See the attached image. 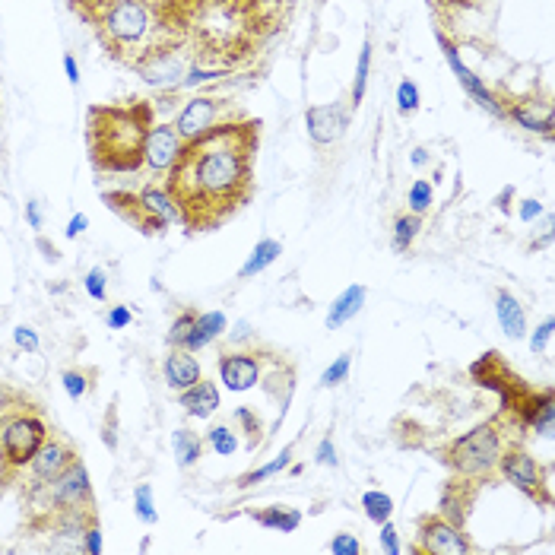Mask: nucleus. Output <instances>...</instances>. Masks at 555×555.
Listing matches in <instances>:
<instances>
[{"mask_svg": "<svg viewBox=\"0 0 555 555\" xmlns=\"http://www.w3.org/2000/svg\"><path fill=\"white\" fill-rule=\"evenodd\" d=\"M261 127L257 118H232L181 143L172 169L162 175V188L188 232H213L248 207Z\"/></svg>", "mask_w": 555, "mask_h": 555, "instance_id": "1", "label": "nucleus"}, {"mask_svg": "<svg viewBox=\"0 0 555 555\" xmlns=\"http://www.w3.org/2000/svg\"><path fill=\"white\" fill-rule=\"evenodd\" d=\"M111 61L137 67L159 51L188 45L203 0H67Z\"/></svg>", "mask_w": 555, "mask_h": 555, "instance_id": "2", "label": "nucleus"}, {"mask_svg": "<svg viewBox=\"0 0 555 555\" xmlns=\"http://www.w3.org/2000/svg\"><path fill=\"white\" fill-rule=\"evenodd\" d=\"M156 127L153 102L89 105L86 153L99 175H137L143 169L146 137Z\"/></svg>", "mask_w": 555, "mask_h": 555, "instance_id": "3", "label": "nucleus"}, {"mask_svg": "<svg viewBox=\"0 0 555 555\" xmlns=\"http://www.w3.org/2000/svg\"><path fill=\"white\" fill-rule=\"evenodd\" d=\"M48 435L51 429L45 413L23 394H16L13 403L0 413V486H10L20 479Z\"/></svg>", "mask_w": 555, "mask_h": 555, "instance_id": "4", "label": "nucleus"}, {"mask_svg": "<svg viewBox=\"0 0 555 555\" xmlns=\"http://www.w3.org/2000/svg\"><path fill=\"white\" fill-rule=\"evenodd\" d=\"M473 375L479 378V384H489V387H495V391H502L505 413H511L514 419L524 416V422L536 435L552 438V406H555L552 387L536 394L533 387H527L502 359H498V353H486L483 359H479L473 365Z\"/></svg>", "mask_w": 555, "mask_h": 555, "instance_id": "5", "label": "nucleus"}, {"mask_svg": "<svg viewBox=\"0 0 555 555\" xmlns=\"http://www.w3.org/2000/svg\"><path fill=\"white\" fill-rule=\"evenodd\" d=\"M508 429L502 425V416L483 422L470 429L467 435L454 438L448 448H441V464L451 467L454 476L473 479V483H492L498 479V457H502L508 444Z\"/></svg>", "mask_w": 555, "mask_h": 555, "instance_id": "6", "label": "nucleus"}, {"mask_svg": "<svg viewBox=\"0 0 555 555\" xmlns=\"http://www.w3.org/2000/svg\"><path fill=\"white\" fill-rule=\"evenodd\" d=\"M23 505L29 508L26 521L29 517H42L51 511H67V508H96V495H92L86 464L77 457L58 479H51L45 489L23 495Z\"/></svg>", "mask_w": 555, "mask_h": 555, "instance_id": "7", "label": "nucleus"}, {"mask_svg": "<svg viewBox=\"0 0 555 555\" xmlns=\"http://www.w3.org/2000/svg\"><path fill=\"white\" fill-rule=\"evenodd\" d=\"M498 476L511 483L517 492H524L530 502L540 508L552 505V483H549V467L540 464L521 441H508L502 457H498Z\"/></svg>", "mask_w": 555, "mask_h": 555, "instance_id": "8", "label": "nucleus"}, {"mask_svg": "<svg viewBox=\"0 0 555 555\" xmlns=\"http://www.w3.org/2000/svg\"><path fill=\"white\" fill-rule=\"evenodd\" d=\"M77 457H80L77 448H73V444H70L67 438L48 435V441L39 448V454H35V457L29 460L26 470L20 473V479H16V483H23V486H20L23 495H32V492L45 489V486L51 483V479H58Z\"/></svg>", "mask_w": 555, "mask_h": 555, "instance_id": "9", "label": "nucleus"}, {"mask_svg": "<svg viewBox=\"0 0 555 555\" xmlns=\"http://www.w3.org/2000/svg\"><path fill=\"white\" fill-rule=\"evenodd\" d=\"M476 546L470 543V536L464 527H454L451 521H444L441 514H422L416 524V543L410 546L413 555H467Z\"/></svg>", "mask_w": 555, "mask_h": 555, "instance_id": "10", "label": "nucleus"}, {"mask_svg": "<svg viewBox=\"0 0 555 555\" xmlns=\"http://www.w3.org/2000/svg\"><path fill=\"white\" fill-rule=\"evenodd\" d=\"M270 356L264 353H254L248 346H232V349H222L216 368H219V381L229 387L235 394H245L254 391L257 384L264 381V365Z\"/></svg>", "mask_w": 555, "mask_h": 555, "instance_id": "11", "label": "nucleus"}, {"mask_svg": "<svg viewBox=\"0 0 555 555\" xmlns=\"http://www.w3.org/2000/svg\"><path fill=\"white\" fill-rule=\"evenodd\" d=\"M229 99H219V96H194L188 99V105H184L178 111V118H175V134L184 140H194L200 137L203 131H210V127L222 124V121H232L229 118ZM238 118H245V115H238Z\"/></svg>", "mask_w": 555, "mask_h": 555, "instance_id": "12", "label": "nucleus"}, {"mask_svg": "<svg viewBox=\"0 0 555 555\" xmlns=\"http://www.w3.org/2000/svg\"><path fill=\"white\" fill-rule=\"evenodd\" d=\"M435 39H438V45H441V51H444V61H448V67L454 70V77H457V83L464 86V92L467 96L483 108V111H489L492 118H505V108H502V99L498 96H492L489 92V86L476 77V73L464 64V58H460V51H457V45L448 39V35H444L441 29L435 32Z\"/></svg>", "mask_w": 555, "mask_h": 555, "instance_id": "13", "label": "nucleus"}, {"mask_svg": "<svg viewBox=\"0 0 555 555\" xmlns=\"http://www.w3.org/2000/svg\"><path fill=\"white\" fill-rule=\"evenodd\" d=\"M476 495H479V483L464 479V476H451L441 489V502H438L441 511L438 514L444 517V521H451L454 527H464L473 505H476Z\"/></svg>", "mask_w": 555, "mask_h": 555, "instance_id": "14", "label": "nucleus"}, {"mask_svg": "<svg viewBox=\"0 0 555 555\" xmlns=\"http://www.w3.org/2000/svg\"><path fill=\"white\" fill-rule=\"evenodd\" d=\"M102 200L108 203L111 213H118L124 222H131V226L140 235H150L153 238V235H165V229H169V226H162L159 219H153L150 213H146L140 194H131V191H105Z\"/></svg>", "mask_w": 555, "mask_h": 555, "instance_id": "15", "label": "nucleus"}, {"mask_svg": "<svg viewBox=\"0 0 555 555\" xmlns=\"http://www.w3.org/2000/svg\"><path fill=\"white\" fill-rule=\"evenodd\" d=\"M346 108L343 105H311L305 111V127H308V137L318 143V146H330L337 143L346 134Z\"/></svg>", "mask_w": 555, "mask_h": 555, "instance_id": "16", "label": "nucleus"}, {"mask_svg": "<svg viewBox=\"0 0 555 555\" xmlns=\"http://www.w3.org/2000/svg\"><path fill=\"white\" fill-rule=\"evenodd\" d=\"M181 150V137L175 134L172 124H159L146 137V150H143V169H150L153 175H165L172 169V162Z\"/></svg>", "mask_w": 555, "mask_h": 555, "instance_id": "17", "label": "nucleus"}, {"mask_svg": "<svg viewBox=\"0 0 555 555\" xmlns=\"http://www.w3.org/2000/svg\"><path fill=\"white\" fill-rule=\"evenodd\" d=\"M219 387L207 378H200L197 384L184 387V391H178V406L184 413H188L191 419H210L216 410H219Z\"/></svg>", "mask_w": 555, "mask_h": 555, "instance_id": "18", "label": "nucleus"}, {"mask_svg": "<svg viewBox=\"0 0 555 555\" xmlns=\"http://www.w3.org/2000/svg\"><path fill=\"white\" fill-rule=\"evenodd\" d=\"M505 118H511L514 124H521L524 131L543 134L546 140H552V127H555V111L552 105L536 108V102H502Z\"/></svg>", "mask_w": 555, "mask_h": 555, "instance_id": "19", "label": "nucleus"}, {"mask_svg": "<svg viewBox=\"0 0 555 555\" xmlns=\"http://www.w3.org/2000/svg\"><path fill=\"white\" fill-rule=\"evenodd\" d=\"M162 375H165V381H169V387H175V391H184V387H191V384H197L203 378V368L194 359V353L172 346V353L165 356V362H162Z\"/></svg>", "mask_w": 555, "mask_h": 555, "instance_id": "20", "label": "nucleus"}, {"mask_svg": "<svg viewBox=\"0 0 555 555\" xmlns=\"http://www.w3.org/2000/svg\"><path fill=\"white\" fill-rule=\"evenodd\" d=\"M495 318H498V324H502V330L508 333V340H524L527 337L524 305L517 302L508 289H498V295H495Z\"/></svg>", "mask_w": 555, "mask_h": 555, "instance_id": "21", "label": "nucleus"}, {"mask_svg": "<svg viewBox=\"0 0 555 555\" xmlns=\"http://www.w3.org/2000/svg\"><path fill=\"white\" fill-rule=\"evenodd\" d=\"M365 295H368L365 286H346V289L337 295V299H333V305H330V311H327V318H324L327 330H337V327H343L346 321H353L356 314L362 311V305H365Z\"/></svg>", "mask_w": 555, "mask_h": 555, "instance_id": "22", "label": "nucleus"}, {"mask_svg": "<svg viewBox=\"0 0 555 555\" xmlns=\"http://www.w3.org/2000/svg\"><path fill=\"white\" fill-rule=\"evenodd\" d=\"M226 330H229L226 314H222V311H203V314H197V327L188 337V343H184V349H188V353H200L203 346H210Z\"/></svg>", "mask_w": 555, "mask_h": 555, "instance_id": "23", "label": "nucleus"}, {"mask_svg": "<svg viewBox=\"0 0 555 555\" xmlns=\"http://www.w3.org/2000/svg\"><path fill=\"white\" fill-rule=\"evenodd\" d=\"M248 517L254 524H261L267 530H280V533H295L302 524V511H295L289 505H270L261 511H248Z\"/></svg>", "mask_w": 555, "mask_h": 555, "instance_id": "24", "label": "nucleus"}, {"mask_svg": "<svg viewBox=\"0 0 555 555\" xmlns=\"http://www.w3.org/2000/svg\"><path fill=\"white\" fill-rule=\"evenodd\" d=\"M172 451H175V464L181 470H191L203 454V438L194 429H188V425H178L172 432Z\"/></svg>", "mask_w": 555, "mask_h": 555, "instance_id": "25", "label": "nucleus"}, {"mask_svg": "<svg viewBox=\"0 0 555 555\" xmlns=\"http://www.w3.org/2000/svg\"><path fill=\"white\" fill-rule=\"evenodd\" d=\"M280 254H283V245L276 238H261L248 254V261L242 264V270H238V280H251V276L264 273L273 261H280Z\"/></svg>", "mask_w": 555, "mask_h": 555, "instance_id": "26", "label": "nucleus"}, {"mask_svg": "<svg viewBox=\"0 0 555 555\" xmlns=\"http://www.w3.org/2000/svg\"><path fill=\"white\" fill-rule=\"evenodd\" d=\"M483 4H486V0H429V7L438 16V23L441 26H451V29H457V20L464 13L483 10Z\"/></svg>", "mask_w": 555, "mask_h": 555, "instance_id": "27", "label": "nucleus"}, {"mask_svg": "<svg viewBox=\"0 0 555 555\" xmlns=\"http://www.w3.org/2000/svg\"><path fill=\"white\" fill-rule=\"evenodd\" d=\"M362 508H365V517L372 524H384V521H391V517H394V498L387 492L372 489V492L362 495Z\"/></svg>", "mask_w": 555, "mask_h": 555, "instance_id": "28", "label": "nucleus"}, {"mask_svg": "<svg viewBox=\"0 0 555 555\" xmlns=\"http://www.w3.org/2000/svg\"><path fill=\"white\" fill-rule=\"evenodd\" d=\"M422 229V216L416 213H403L394 219V251L403 254V251H410L413 242H416V235Z\"/></svg>", "mask_w": 555, "mask_h": 555, "instance_id": "29", "label": "nucleus"}, {"mask_svg": "<svg viewBox=\"0 0 555 555\" xmlns=\"http://www.w3.org/2000/svg\"><path fill=\"white\" fill-rule=\"evenodd\" d=\"M289 460H292V444H289V448H283V451H280V457H276V460H270V464H264L261 470H254V473H245L242 479H238V486H242V489H248V486H257V483H264V479H270V476H276V473H283V470L289 467Z\"/></svg>", "mask_w": 555, "mask_h": 555, "instance_id": "30", "label": "nucleus"}, {"mask_svg": "<svg viewBox=\"0 0 555 555\" xmlns=\"http://www.w3.org/2000/svg\"><path fill=\"white\" fill-rule=\"evenodd\" d=\"M89 378H96V372H92V368H67V372L61 375V384H64L67 397L70 400H83L89 394V387H92Z\"/></svg>", "mask_w": 555, "mask_h": 555, "instance_id": "31", "label": "nucleus"}, {"mask_svg": "<svg viewBox=\"0 0 555 555\" xmlns=\"http://www.w3.org/2000/svg\"><path fill=\"white\" fill-rule=\"evenodd\" d=\"M207 444L219 454V457H232L238 451V432L232 429V425H213V429L207 432Z\"/></svg>", "mask_w": 555, "mask_h": 555, "instance_id": "32", "label": "nucleus"}, {"mask_svg": "<svg viewBox=\"0 0 555 555\" xmlns=\"http://www.w3.org/2000/svg\"><path fill=\"white\" fill-rule=\"evenodd\" d=\"M368 70H372V42H365L362 51H359V64H356V80H353V96H349V102H353V108L362 105L365 99V89H368Z\"/></svg>", "mask_w": 555, "mask_h": 555, "instance_id": "33", "label": "nucleus"}, {"mask_svg": "<svg viewBox=\"0 0 555 555\" xmlns=\"http://www.w3.org/2000/svg\"><path fill=\"white\" fill-rule=\"evenodd\" d=\"M134 511H137V517H140V524H146V527H153V524L159 521L156 498H153V486L140 483V486L134 489Z\"/></svg>", "mask_w": 555, "mask_h": 555, "instance_id": "34", "label": "nucleus"}, {"mask_svg": "<svg viewBox=\"0 0 555 555\" xmlns=\"http://www.w3.org/2000/svg\"><path fill=\"white\" fill-rule=\"evenodd\" d=\"M432 200H435V191H432V181L425 178H416L410 184V194H406V203H410V213L422 216L432 210Z\"/></svg>", "mask_w": 555, "mask_h": 555, "instance_id": "35", "label": "nucleus"}, {"mask_svg": "<svg viewBox=\"0 0 555 555\" xmlns=\"http://www.w3.org/2000/svg\"><path fill=\"white\" fill-rule=\"evenodd\" d=\"M197 314H200V311L184 308V311L178 314V318L172 321V330H169V343H172V346L184 349V343H188V337H191L194 327H197Z\"/></svg>", "mask_w": 555, "mask_h": 555, "instance_id": "36", "label": "nucleus"}, {"mask_svg": "<svg viewBox=\"0 0 555 555\" xmlns=\"http://www.w3.org/2000/svg\"><path fill=\"white\" fill-rule=\"evenodd\" d=\"M235 422H242L245 425V435H248V448L254 451V448H261V441H264V425H261V419H257L248 406H238L235 410Z\"/></svg>", "mask_w": 555, "mask_h": 555, "instance_id": "37", "label": "nucleus"}, {"mask_svg": "<svg viewBox=\"0 0 555 555\" xmlns=\"http://www.w3.org/2000/svg\"><path fill=\"white\" fill-rule=\"evenodd\" d=\"M397 108L400 115H416L419 111V86L413 80H403L397 86Z\"/></svg>", "mask_w": 555, "mask_h": 555, "instance_id": "38", "label": "nucleus"}, {"mask_svg": "<svg viewBox=\"0 0 555 555\" xmlns=\"http://www.w3.org/2000/svg\"><path fill=\"white\" fill-rule=\"evenodd\" d=\"M102 441L108 451H118V400H111V406L102 416Z\"/></svg>", "mask_w": 555, "mask_h": 555, "instance_id": "39", "label": "nucleus"}, {"mask_svg": "<svg viewBox=\"0 0 555 555\" xmlns=\"http://www.w3.org/2000/svg\"><path fill=\"white\" fill-rule=\"evenodd\" d=\"M83 286H86L89 299H96V302H105V299H108V276H105L102 267H92V270L86 273Z\"/></svg>", "mask_w": 555, "mask_h": 555, "instance_id": "40", "label": "nucleus"}, {"mask_svg": "<svg viewBox=\"0 0 555 555\" xmlns=\"http://www.w3.org/2000/svg\"><path fill=\"white\" fill-rule=\"evenodd\" d=\"M349 375V353H343L333 365L324 368V375H321V387H337L340 381H346Z\"/></svg>", "mask_w": 555, "mask_h": 555, "instance_id": "41", "label": "nucleus"}, {"mask_svg": "<svg viewBox=\"0 0 555 555\" xmlns=\"http://www.w3.org/2000/svg\"><path fill=\"white\" fill-rule=\"evenodd\" d=\"M333 555H359L362 552V543H359V536L356 533H337L330 540V546H327Z\"/></svg>", "mask_w": 555, "mask_h": 555, "instance_id": "42", "label": "nucleus"}, {"mask_svg": "<svg viewBox=\"0 0 555 555\" xmlns=\"http://www.w3.org/2000/svg\"><path fill=\"white\" fill-rule=\"evenodd\" d=\"M552 333H555V321H552V318H546L540 327L533 330V337H530V353H536V356L546 353L549 343H552Z\"/></svg>", "mask_w": 555, "mask_h": 555, "instance_id": "43", "label": "nucleus"}, {"mask_svg": "<svg viewBox=\"0 0 555 555\" xmlns=\"http://www.w3.org/2000/svg\"><path fill=\"white\" fill-rule=\"evenodd\" d=\"M13 343L23 349V353H39V333H35L32 327L20 324L13 330Z\"/></svg>", "mask_w": 555, "mask_h": 555, "instance_id": "44", "label": "nucleus"}, {"mask_svg": "<svg viewBox=\"0 0 555 555\" xmlns=\"http://www.w3.org/2000/svg\"><path fill=\"white\" fill-rule=\"evenodd\" d=\"M131 321H134V314H131V308H127V305H111L108 314H105V324L111 330H124Z\"/></svg>", "mask_w": 555, "mask_h": 555, "instance_id": "45", "label": "nucleus"}, {"mask_svg": "<svg viewBox=\"0 0 555 555\" xmlns=\"http://www.w3.org/2000/svg\"><path fill=\"white\" fill-rule=\"evenodd\" d=\"M378 527H381V546H384V552H387V555H400L403 549H400L397 527H394L391 521H384V524H378Z\"/></svg>", "mask_w": 555, "mask_h": 555, "instance_id": "46", "label": "nucleus"}, {"mask_svg": "<svg viewBox=\"0 0 555 555\" xmlns=\"http://www.w3.org/2000/svg\"><path fill=\"white\" fill-rule=\"evenodd\" d=\"M102 546H105V543H102V527H99V521H96V524H89L86 533H83V552L99 555Z\"/></svg>", "mask_w": 555, "mask_h": 555, "instance_id": "47", "label": "nucleus"}, {"mask_svg": "<svg viewBox=\"0 0 555 555\" xmlns=\"http://www.w3.org/2000/svg\"><path fill=\"white\" fill-rule=\"evenodd\" d=\"M318 464L321 467H340V457H337V448H333V441L330 438H324L321 444H318Z\"/></svg>", "mask_w": 555, "mask_h": 555, "instance_id": "48", "label": "nucleus"}, {"mask_svg": "<svg viewBox=\"0 0 555 555\" xmlns=\"http://www.w3.org/2000/svg\"><path fill=\"white\" fill-rule=\"evenodd\" d=\"M26 219H29V226L35 232L45 229V213H42V203L39 200H26Z\"/></svg>", "mask_w": 555, "mask_h": 555, "instance_id": "49", "label": "nucleus"}, {"mask_svg": "<svg viewBox=\"0 0 555 555\" xmlns=\"http://www.w3.org/2000/svg\"><path fill=\"white\" fill-rule=\"evenodd\" d=\"M89 229V216L86 213H77V216H70V222H67V238H77V235H83Z\"/></svg>", "mask_w": 555, "mask_h": 555, "instance_id": "50", "label": "nucleus"}, {"mask_svg": "<svg viewBox=\"0 0 555 555\" xmlns=\"http://www.w3.org/2000/svg\"><path fill=\"white\" fill-rule=\"evenodd\" d=\"M540 216H543V203H540V200L530 197V200L521 203V219H524V222H533V219H540Z\"/></svg>", "mask_w": 555, "mask_h": 555, "instance_id": "51", "label": "nucleus"}, {"mask_svg": "<svg viewBox=\"0 0 555 555\" xmlns=\"http://www.w3.org/2000/svg\"><path fill=\"white\" fill-rule=\"evenodd\" d=\"M64 73H67L70 86H80V67H77V61H73V54H64Z\"/></svg>", "mask_w": 555, "mask_h": 555, "instance_id": "52", "label": "nucleus"}, {"mask_svg": "<svg viewBox=\"0 0 555 555\" xmlns=\"http://www.w3.org/2000/svg\"><path fill=\"white\" fill-rule=\"evenodd\" d=\"M35 245H39V248L45 251V261H51V264H58V261H61V251L54 248V245H48L42 235H39V242H35Z\"/></svg>", "mask_w": 555, "mask_h": 555, "instance_id": "53", "label": "nucleus"}, {"mask_svg": "<svg viewBox=\"0 0 555 555\" xmlns=\"http://www.w3.org/2000/svg\"><path fill=\"white\" fill-rule=\"evenodd\" d=\"M511 197H514V188H505L502 194H498V200H495L498 213H511Z\"/></svg>", "mask_w": 555, "mask_h": 555, "instance_id": "54", "label": "nucleus"}, {"mask_svg": "<svg viewBox=\"0 0 555 555\" xmlns=\"http://www.w3.org/2000/svg\"><path fill=\"white\" fill-rule=\"evenodd\" d=\"M251 337V324L248 321H238V327H235V333H232V343H242V340H248Z\"/></svg>", "mask_w": 555, "mask_h": 555, "instance_id": "55", "label": "nucleus"}, {"mask_svg": "<svg viewBox=\"0 0 555 555\" xmlns=\"http://www.w3.org/2000/svg\"><path fill=\"white\" fill-rule=\"evenodd\" d=\"M13 397H16V391H10V387H4V384H0V413H4L7 406L13 403Z\"/></svg>", "mask_w": 555, "mask_h": 555, "instance_id": "56", "label": "nucleus"}, {"mask_svg": "<svg viewBox=\"0 0 555 555\" xmlns=\"http://www.w3.org/2000/svg\"><path fill=\"white\" fill-rule=\"evenodd\" d=\"M425 162H429V150H422V146H419V150H413V165H416V169H422Z\"/></svg>", "mask_w": 555, "mask_h": 555, "instance_id": "57", "label": "nucleus"}, {"mask_svg": "<svg viewBox=\"0 0 555 555\" xmlns=\"http://www.w3.org/2000/svg\"><path fill=\"white\" fill-rule=\"evenodd\" d=\"M318 4H324V0H318Z\"/></svg>", "mask_w": 555, "mask_h": 555, "instance_id": "58", "label": "nucleus"}]
</instances>
